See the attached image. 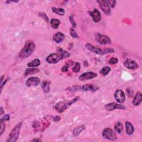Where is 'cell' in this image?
<instances>
[{
    "mask_svg": "<svg viewBox=\"0 0 142 142\" xmlns=\"http://www.w3.org/2000/svg\"><path fill=\"white\" fill-rule=\"evenodd\" d=\"M58 53H51L46 58V61L51 64H55V63L60 62L61 60L64 58H68L70 56V54L63 50L62 48H58Z\"/></svg>",
    "mask_w": 142,
    "mask_h": 142,
    "instance_id": "cell-1",
    "label": "cell"
},
{
    "mask_svg": "<svg viewBox=\"0 0 142 142\" xmlns=\"http://www.w3.org/2000/svg\"><path fill=\"white\" fill-rule=\"evenodd\" d=\"M35 44L31 40L26 42L23 48L19 52L18 56L21 58H26L30 57L35 50Z\"/></svg>",
    "mask_w": 142,
    "mask_h": 142,
    "instance_id": "cell-2",
    "label": "cell"
},
{
    "mask_svg": "<svg viewBox=\"0 0 142 142\" xmlns=\"http://www.w3.org/2000/svg\"><path fill=\"white\" fill-rule=\"evenodd\" d=\"M78 99H79V97H77L72 100L70 101L66 100L61 101L60 102H58L55 106V109L57 112L61 113L65 112L70 106L76 103L78 101Z\"/></svg>",
    "mask_w": 142,
    "mask_h": 142,
    "instance_id": "cell-3",
    "label": "cell"
},
{
    "mask_svg": "<svg viewBox=\"0 0 142 142\" xmlns=\"http://www.w3.org/2000/svg\"><path fill=\"white\" fill-rule=\"evenodd\" d=\"M86 47L91 52L99 55H104L106 54L114 52V49L113 48H101L93 46L90 43L86 44Z\"/></svg>",
    "mask_w": 142,
    "mask_h": 142,
    "instance_id": "cell-4",
    "label": "cell"
},
{
    "mask_svg": "<svg viewBox=\"0 0 142 142\" xmlns=\"http://www.w3.org/2000/svg\"><path fill=\"white\" fill-rule=\"evenodd\" d=\"M22 124V122H19L14 127L13 129L10 132V133H9L8 138L6 140V142H15L17 140Z\"/></svg>",
    "mask_w": 142,
    "mask_h": 142,
    "instance_id": "cell-5",
    "label": "cell"
},
{
    "mask_svg": "<svg viewBox=\"0 0 142 142\" xmlns=\"http://www.w3.org/2000/svg\"><path fill=\"white\" fill-rule=\"evenodd\" d=\"M102 136L106 139L109 140H115L117 139V135L115 132L110 128H105L102 132Z\"/></svg>",
    "mask_w": 142,
    "mask_h": 142,
    "instance_id": "cell-6",
    "label": "cell"
},
{
    "mask_svg": "<svg viewBox=\"0 0 142 142\" xmlns=\"http://www.w3.org/2000/svg\"><path fill=\"white\" fill-rule=\"evenodd\" d=\"M96 40L101 45H106L111 43V39L106 35L98 33L96 35Z\"/></svg>",
    "mask_w": 142,
    "mask_h": 142,
    "instance_id": "cell-7",
    "label": "cell"
},
{
    "mask_svg": "<svg viewBox=\"0 0 142 142\" xmlns=\"http://www.w3.org/2000/svg\"><path fill=\"white\" fill-rule=\"evenodd\" d=\"M97 2L99 3L102 10L106 14H107V15L110 14L111 8L107 1H105V0H98V1H97Z\"/></svg>",
    "mask_w": 142,
    "mask_h": 142,
    "instance_id": "cell-8",
    "label": "cell"
},
{
    "mask_svg": "<svg viewBox=\"0 0 142 142\" xmlns=\"http://www.w3.org/2000/svg\"><path fill=\"white\" fill-rule=\"evenodd\" d=\"M105 109L108 111H112L115 109H125V108L124 106L120 104L116 103L115 102L107 104L105 106Z\"/></svg>",
    "mask_w": 142,
    "mask_h": 142,
    "instance_id": "cell-9",
    "label": "cell"
},
{
    "mask_svg": "<svg viewBox=\"0 0 142 142\" xmlns=\"http://www.w3.org/2000/svg\"><path fill=\"white\" fill-rule=\"evenodd\" d=\"M97 76V73L94 72H88L82 73V74L81 75L80 77H78V79H79L80 81H83L93 79V78H96Z\"/></svg>",
    "mask_w": 142,
    "mask_h": 142,
    "instance_id": "cell-10",
    "label": "cell"
},
{
    "mask_svg": "<svg viewBox=\"0 0 142 142\" xmlns=\"http://www.w3.org/2000/svg\"><path fill=\"white\" fill-rule=\"evenodd\" d=\"M115 99L119 103H123L125 100V94L123 91L120 90H117L114 93Z\"/></svg>",
    "mask_w": 142,
    "mask_h": 142,
    "instance_id": "cell-11",
    "label": "cell"
},
{
    "mask_svg": "<svg viewBox=\"0 0 142 142\" xmlns=\"http://www.w3.org/2000/svg\"><path fill=\"white\" fill-rule=\"evenodd\" d=\"M40 83V79L36 77H31L28 78L26 82V85L27 87L37 86Z\"/></svg>",
    "mask_w": 142,
    "mask_h": 142,
    "instance_id": "cell-12",
    "label": "cell"
},
{
    "mask_svg": "<svg viewBox=\"0 0 142 142\" xmlns=\"http://www.w3.org/2000/svg\"><path fill=\"white\" fill-rule=\"evenodd\" d=\"M124 65L126 68H128V69L132 70H136L139 67L136 61L130 59L127 60L124 63Z\"/></svg>",
    "mask_w": 142,
    "mask_h": 142,
    "instance_id": "cell-13",
    "label": "cell"
},
{
    "mask_svg": "<svg viewBox=\"0 0 142 142\" xmlns=\"http://www.w3.org/2000/svg\"><path fill=\"white\" fill-rule=\"evenodd\" d=\"M89 14L94 22H99L101 20V14L97 9L94 8L93 11L89 12Z\"/></svg>",
    "mask_w": 142,
    "mask_h": 142,
    "instance_id": "cell-14",
    "label": "cell"
},
{
    "mask_svg": "<svg viewBox=\"0 0 142 142\" xmlns=\"http://www.w3.org/2000/svg\"><path fill=\"white\" fill-rule=\"evenodd\" d=\"M99 90V87L96 85L93 84H86L83 86L82 90L85 92L90 91L92 92H95Z\"/></svg>",
    "mask_w": 142,
    "mask_h": 142,
    "instance_id": "cell-15",
    "label": "cell"
},
{
    "mask_svg": "<svg viewBox=\"0 0 142 142\" xmlns=\"http://www.w3.org/2000/svg\"><path fill=\"white\" fill-rule=\"evenodd\" d=\"M65 36L61 32H57L53 36V40L57 43H60L65 40Z\"/></svg>",
    "mask_w": 142,
    "mask_h": 142,
    "instance_id": "cell-16",
    "label": "cell"
},
{
    "mask_svg": "<svg viewBox=\"0 0 142 142\" xmlns=\"http://www.w3.org/2000/svg\"><path fill=\"white\" fill-rule=\"evenodd\" d=\"M125 130L127 134L130 135L133 134L134 132V128L133 125L129 122H125Z\"/></svg>",
    "mask_w": 142,
    "mask_h": 142,
    "instance_id": "cell-17",
    "label": "cell"
},
{
    "mask_svg": "<svg viewBox=\"0 0 142 142\" xmlns=\"http://www.w3.org/2000/svg\"><path fill=\"white\" fill-rule=\"evenodd\" d=\"M142 101V95L140 92H137L135 95L133 101V104L135 106H139Z\"/></svg>",
    "mask_w": 142,
    "mask_h": 142,
    "instance_id": "cell-18",
    "label": "cell"
},
{
    "mask_svg": "<svg viewBox=\"0 0 142 142\" xmlns=\"http://www.w3.org/2000/svg\"><path fill=\"white\" fill-rule=\"evenodd\" d=\"M42 90L44 93H48L50 92V83L46 81H43L41 85Z\"/></svg>",
    "mask_w": 142,
    "mask_h": 142,
    "instance_id": "cell-19",
    "label": "cell"
},
{
    "mask_svg": "<svg viewBox=\"0 0 142 142\" xmlns=\"http://www.w3.org/2000/svg\"><path fill=\"white\" fill-rule=\"evenodd\" d=\"M86 129V126L84 125H82L81 126H78L76 128H75L73 131V135L75 136H77L78 135H79L81 132L84 130Z\"/></svg>",
    "mask_w": 142,
    "mask_h": 142,
    "instance_id": "cell-20",
    "label": "cell"
},
{
    "mask_svg": "<svg viewBox=\"0 0 142 142\" xmlns=\"http://www.w3.org/2000/svg\"><path fill=\"white\" fill-rule=\"evenodd\" d=\"M39 71H40V70L38 69V68H28V69L26 70L25 72H24V76H27L28 75H30L35 74V73H38Z\"/></svg>",
    "mask_w": 142,
    "mask_h": 142,
    "instance_id": "cell-21",
    "label": "cell"
},
{
    "mask_svg": "<svg viewBox=\"0 0 142 142\" xmlns=\"http://www.w3.org/2000/svg\"><path fill=\"white\" fill-rule=\"evenodd\" d=\"M114 129L118 134H121L123 130V126L121 122H117L114 125Z\"/></svg>",
    "mask_w": 142,
    "mask_h": 142,
    "instance_id": "cell-22",
    "label": "cell"
},
{
    "mask_svg": "<svg viewBox=\"0 0 142 142\" xmlns=\"http://www.w3.org/2000/svg\"><path fill=\"white\" fill-rule=\"evenodd\" d=\"M50 23H51V26L52 28L57 29L58 28V27L60 26L61 24V21L58 19L53 18L51 20Z\"/></svg>",
    "mask_w": 142,
    "mask_h": 142,
    "instance_id": "cell-23",
    "label": "cell"
},
{
    "mask_svg": "<svg viewBox=\"0 0 142 142\" xmlns=\"http://www.w3.org/2000/svg\"><path fill=\"white\" fill-rule=\"evenodd\" d=\"M52 10L54 13H55L56 14H58V15L60 16H63L65 13L64 9L62 8H56L55 7H53L52 8Z\"/></svg>",
    "mask_w": 142,
    "mask_h": 142,
    "instance_id": "cell-24",
    "label": "cell"
},
{
    "mask_svg": "<svg viewBox=\"0 0 142 142\" xmlns=\"http://www.w3.org/2000/svg\"><path fill=\"white\" fill-rule=\"evenodd\" d=\"M41 65V61L38 59H35L33 60L32 62L28 63V67H31V68H35L38 67Z\"/></svg>",
    "mask_w": 142,
    "mask_h": 142,
    "instance_id": "cell-25",
    "label": "cell"
},
{
    "mask_svg": "<svg viewBox=\"0 0 142 142\" xmlns=\"http://www.w3.org/2000/svg\"><path fill=\"white\" fill-rule=\"evenodd\" d=\"M110 71H111V68L108 66H106L102 68V69L99 71V73L101 75L104 77L108 74Z\"/></svg>",
    "mask_w": 142,
    "mask_h": 142,
    "instance_id": "cell-26",
    "label": "cell"
},
{
    "mask_svg": "<svg viewBox=\"0 0 142 142\" xmlns=\"http://www.w3.org/2000/svg\"><path fill=\"white\" fill-rule=\"evenodd\" d=\"M81 70V64L79 62H76L75 64V66L73 67L72 71L75 73H77L79 72Z\"/></svg>",
    "mask_w": 142,
    "mask_h": 142,
    "instance_id": "cell-27",
    "label": "cell"
},
{
    "mask_svg": "<svg viewBox=\"0 0 142 142\" xmlns=\"http://www.w3.org/2000/svg\"><path fill=\"white\" fill-rule=\"evenodd\" d=\"M39 16H40L42 19H45V20L47 22H49V18L47 16V14H46V13H45V12H40V13H39Z\"/></svg>",
    "mask_w": 142,
    "mask_h": 142,
    "instance_id": "cell-28",
    "label": "cell"
},
{
    "mask_svg": "<svg viewBox=\"0 0 142 142\" xmlns=\"http://www.w3.org/2000/svg\"><path fill=\"white\" fill-rule=\"evenodd\" d=\"M5 130V125H4V122L3 121H0V133H1V135L3 134V132Z\"/></svg>",
    "mask_w": 142,
    "mask_h": 142,
    "instance_id": "cell-29",
    "label": "cell"
},
{
    "mask_svg": "<svg viewBox=\"0 0 142 142\" xmlns=\"http://www.w3.org/2000/svg\"><path fill=\"white\" fill-rule=\"evenodd\" d=\"M118 62V60L117 59V58L116 57H113L111 58V59L108 61V63L110 65H115L116 63Z\"/></svg>",
    "mask_w": 142,
    "mask_h": 142,
    "instance_id": "cell-30",
    "label": "cell"
},
{
    "mask_svg": "<svg viewBox=\"0 0 142 142\" xmlns=\"http://www.w3.org/2000/svg\"><path fill=\"white\" fill-rule=\"evenodd\" d=\"M70 35L73 38H79V36H78L77 33L75 31V30L72 28H70Z\"/></svg>",
    "mask_w": 142,
    "mask_h": 142,
    "instance_id": "cell-31",
    "label": "cell"
},
{
    "mask_svg": "<svg viewBox=\"0 0 142 142\" xmlns=\"http://www.w3.org/2000/svg\"><path fill=\"white\" fill-rule=\"evenodd\" d=\"M70 22H71V23L72 24L73 27L75 28L76 27V21L74 20V18H73V16L72 15L70 16Z\"/></svg>",
    "mask_w": 142,
    "mask_h": 142,
    "instance_id": "cell-32",
    "label": "cell"
},
{
    "mask_svg": "<svg viewBox=\"0 0 142 142\" xmlns=\"http://www.w3.org/2000/svg\"><path fill=\"white\" fill-rule=\"evenodd\" d=\"M108 3L109 4V6L111 7V8H114L115 4H116V1H107Z\"/></svg>",
    "mask_w": 142,
    "mask_h": 142,
    "instance_id": "cell-33",
    "label": "cell"
},
{
    "mask_svg": "<svg viewBox=\"0 0 142 142\" xmlns=\"http://www.w3.org/2000/svg\"><path fill=\"white\" fill-rule=\"evenodd\" d=\"M9 119H10V116H9V115L8 114H6L2 117V118L1 119V120L3 122L8 121L9 120Z\"/></svg>",
    "mask_w": 142,
    "mask_h": 142,
    "instance_id": "cell-34",
    "label": "cell"
},
{
    "mask_svg": "<svg viewBox=\"0 0 142 142\" xmlns=\"http://www.w3.org/2000/svg\"><path fill=\"white\" fill-rule=\"evenodd\" d=\"M61 71L63 72H67L68 71V66H63L61 68Z\"/></svg>",
    "mask_w": 142,
    "mask_h": 142,
    "instance_id": "cell-35",
    "label": "cell"
},
{
    "mask_svg": "<svg viewBox=\"0 0 142 142\" xmlns=\"http://www.w3.org/2000/svg\"><path fill=\"white\" fill-rule=\"evenodd\" d=\"M8 79L6 80L5 81H4L3 83H1V92H2V88H3V87L4 85H5V84L7 83V82L8 81Z\"/></svg>",
    "mask_w": 142,
    "mask_h": 142,
    "instance_id": "cell-36",
    "label": "cell"
},
{
    "mask_svg": "<svg viewBox=\"0 0 142 142\" xmlns=\"http://www.w3.org/2000/svg\"><path fill=\"white\" fill-rule=\"evenodd\" d=\"M53 119H54V120H55V121H59L61 119V118H60V117L57 116V117H55V118H53Z\"/></svg>",
    "mask_w": 142,
    "mask_h": 142,
    "instance_id": "cell-37",
    "label": "cell"
},
{
    "mask_svg": "<svg viewBox=\"0 0 142 142\" xmlns=\"http://www.w3.org/2000/svg\"><path fill=\"white\" fill-rule=\"evenodd\" d=\"M1 113H0V114H1V115H2L3 114V113H4V111H3V107H1Z\"/></svg>",
    "mask_w": 142,
    "mask_h": 142,
    "instance_id": "cell-38",
    "label": "cell"
},
{
    "mask_svg": "<svg viewBox=\"0 0 142 142\" xmlns=\"http://www.w3.org/2000/svg\"><path fill=\"white\" fill-rule=\"evenodd\" d=\"M32 141H41L40 139H33Z\"/></svg>",
    "mask_w": 142,
    "mask_h": 142,
    "instance_id": "cell-39",
    "label": "cell"
},
{
    "mask_svg": "<svg viewBox=\"0 0 142 142\" xmlns=\"http://www.w3.org/2000/svg\"><path fill=\"white\" fill-rule=\"evenodd\" d=\"M3 78H4V76H3L1 78V83H2V81H3Z\"/></svg>",
    "mask_w": 142,
    "mask_h": 142,
    "instance_id": "cell-40",
    "label": "cell"
}]
</instances>
